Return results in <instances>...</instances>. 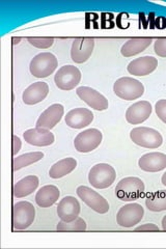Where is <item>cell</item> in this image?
<instances>
[{
  "instance_id": "obj_16",
  "label": "cell",
  "mask_w": 166,
  "mask_h": 249,
  "mask_svg": "<svg viewBox=\"0 0 166 249\" xmlns=\"http://www.w3.org/2000/svg\"><path fill=\"white\" fill-rule=\"evenodd\" d=\"M23 138L28 144L34 146H49L54 143L55 137L52 132L44 128H33L23 133Z\"/></svg>"
},
{
  "instance_id": "obj_18",
  "label": "cell",
  "mask_w": 166,
  "mask_h": 249,
  "mask_svg": "<svg viewBox=\"0 0 166 249\" xmlns=\"http://www.w3.org/2000/svg\"><path fill=\"white\" fill-rule=\"evenodd\" d=\"M80 211V204L74 196H66L58 202L57 215L62 221L71 222L75 220L79 217Z\"/></svg>"
},
{
  "instance_id": "obj_23",
  "label": "cell",
  "mask_w": 166,
  "mask_h": 249,
  "mask_svg": "<svg viewBox=\"0 0 166 249\" xmlns=\"http://www.w3.org/2000/svg\"><path fill=\"white\" fill-rule=\"evenodd\" d=\"M39 180L37 176H27L16 183L13 187V194L15 197L22 198L28 196L37 189Z\"/></svg>"
},
{
  "instance_id": "obj_22",
  "label": "cell",
  "mask_w": 166,
  "mask_h": 249,
  "mask_svg": "<svg viewBox=\"0 0 166 249\" xmlns=\"http://www.w3.org/2000/svg\"><path fill=\"white\" fill-rule=\"evenodd\" d=\"M60 191L56 186L46 185L37 192L36 202L41 208H49L59 199Z\"/></svg>"
},
{
  "instance_id": "obj_28",
  "label": "cell",
  "mask_w": 166,
  "mask_h": 249,
  "mask_svg": "<svg viewBox=\"0 0 166 249\" xmlns=\"http://www.w3.org/2000/svg\"><path fill=\"white\" fill-rule=\"evenodd\" d=\"M27 41L38 49H48L54 44V38L52 37H28Z\"/></svg>"
},
{
  "instance_id": "obj_26",
  "label": "cell",
  "mask_w": 166,
  "mask_h": 249,
  "mask_svg": "<svg viewBox=\"0 0 166 249\" xmlns=\"http://www.w3.org/2000/svg\"><path fill=\"white\" fill-rule=\"evenodd\" d=\"M44 158V153L42 152H33L26 153L15 157L13 160V169L14 171H18L28 165L34 164Z\"/></svg>"
},
{
  "instance_id": "obj_15",
  "label": "cell",
  "mask_w": 166,
  "mask_h": 249,
  "mask_svg": "<svg viewBox=\"0 0 166 249\" xmlns=\"http://www.w3.org/2000/svg\"><path fill=\"white\" fill-rule=\"evenodd\" d=\"M153 111L152 104L148 101H138L126 111V121L131 124H139L146 122Z\"/></svg>"
},
{
  "instance_id": "obj_32",
  "label": "cell",
  "mask_w": 166,
  "mask_h": 249,
  "mask_svg": "<svg viewBox=\"0 0 166 249\" xmlns=\"http://www.w3.org/2000/svg\"><path fill=\"white\" fill-rule=\"evenodd\" d=\"M136 231H159V228L157 227L156 224L154 223H146V224H142L139 225L135 229Z\"/></svg>"
},
{
  "instance_id": "obj_19",
  "label": "cell",
  "mask_w": 166,
  "mask_h": 249,
  "mask_svg": "<svg viewBox=\"0 0 166 249\" xmlns=\"http://www.w3.org/2000/svg\"><path fill=\"white\" fill-rule=\"evenodd\" d=\"M49 93L48 84L43 81L35 82L23 91L22 100L26 105H36L41 103Z\"/></svg>"
},
{
  "instance_id": "obj_11",
  "label": "cell",
  "mask_w": 166,
  "mask_h": 249,
  "mask_svg": "<svg viewBox=\"0 0 166 249\" xmlns=\"http://www.w3.org/2000/svg\"><path fill=\"white\" fill-rule=\"evenodd\" d=\"M94 48V40L92 37H77L71 48V58L75 64H83L88 61Z\"/></svg>"
},
{
  "instance_id": "obj_20",
  "label": "cell",
  "mask_w": 166,
  "mask_h": 249,
  "mask_svg": "<svg viewBox=\"0 0 166 249\" xmlns=\"http://www.w3.org/2000/svg\"><path fill=\"white\" fill-rule=\"evenodd\" d=\"M158 67V59L154 56H142L132 60L127 67L128 72L133 76H148Z\"/></svg>"
},
{
  "instance_id": "obj_9",
  "label": "cell",
  "mask_w": 166,
  "mask_h": 249,
  "mask_svg": "<svg viewBox=\"0 0 166 249\" xmlns=\"http://www.w3.org/2000/svg\"><path fill=\"white\" fill-rule=\"evenodd\" d=\"M76 192L79 198L85 202L94 212L99 214H106L109 211V202L100 193L92 190L90 187L83 185L79 186Z\"/></svg>"
},
{
  "instance_id": "obj_5",
  "label": "cell",
  "mask_w": 166,
  "mask_h": 249,
  "mask_svg": "<svg viewBox=\"0 0 166 249\" xmlns=\"http://www.w3.org/2000/svg\"><path fill=\"white\" fill-rule=\"evenodd\" d=\"M132 142L145 149H158L163 143V137L158 130L148 127H137L131 130Z\"/></svg>"
},
{
  "instance_id": "obj_6",
  "label": "cell",
  "mask_w": 166,
  "mask_h": 249,
  "mask_svg": "<svg viewBox=\"0 0 166 249\" xmlns=\"http://www.w3.org/2000/svg\"><path fill=\"white\" fill-rule=\"evenodd\" d=\"M36 219V208L29 201H18L13 207V228L17 231L28 229Z\"/></svg>"
},
{
  "instance_id": "obj_25",
  "label": "cell",
  "mask_w": 166,
  "mask_h": 249,
  "mask_svg": "<svg viewBox=\"0 0 166 249\" xmlns=\"http://www.w3.org/2000/svg\"><path fill=\"white\" fill-rule=\"evenodd\" d=\"M146 206L152 212L166 211V191L161 190L148 194Z\"/></svg>"
},
{
  "instance_id": "obj_7",
  "label": "cell",
  "mask_w": 166,
  "mask_h": 249,
  "mask_svg": "<svg viewBox=\"0 0 166 249\" xmlns=\"http://www.w3.org/2000/svg\"><path fill=\"white\" fill-rule=\"evenodd\" d=\"M145 216V209L137 202L123 206L116 214V222L121 228L131 229L137 225Z\"/></svg>"
},
{
  "instance_id": "obj_3",
  "label": "cell",
  "mask_w": 166,
  "mask_h": 249,
  "mask_svg": "<svg viewBox=\"0 0 166 249\" xmlns=\"http://www.w3.org/2000/svg\"><path fill=\"white\" fill-rule=\"evenodd\" d=\"M113 91L118 98L133 101L144 96L145 87L139 80L132 77H122L114 82Z\"/></svg>"
},
{
  "instance_id": "obj_8",
  "label": "cell",
  "mask_w": 166,
  "mask_h": 249,
  "mask_svg": "<svg viewBox=\"0 0 166 249\" xmlns=\"http://www.w3.org/2000/svg\"><path fill=\"white\" fill-rule=\"evenodd\" d=\"M81 80V72L77 67L67 65L61 67L54 76L56 87L61 90H72Z\"/></svg>"
},
{
  "instance_id": "obj_1",
  "label": "cell",
  "mask_w": 166,
  "mask_h": 249,
  "mask_svg": "<svg viewBox=\"0 0 166 249\" xmlns=\"http://www.w3.org/2000/svg\"><path fill=\"white\" fill-rule=\"evenodd\" d=\"M146 186L144 181L136 177H128L117 183L115 194L120 200L134 201L144 196Z\"/></svg>"
},
{
  "instance_id": "obj_33",
  "label": "cell",
  "mask_w": 166,
  "mask_h": 249,
  "mask_svg": "<svg viewBox=\"0 0 166 249\" xmlns=\"http://www.w3.org/2000/svg\"><path fill=\"white\" fill-rule=\"evenodd\" d=\"M161 224H162V230H163V231H166V215L162 218Z\"/></svg>"
},
{
  "instance_id": "obj_31",
  "label": "cell",
  "mask_w": 166,
  "mask_h": 249,
  "mask_svg": "<svg viewBox=\"0 0 166 249\" xmlns=\"http://www.w3.org/2000/svg\"><path fill=\"white\" fill-rule=\"evenodd\" d=\"M22 146L21 139L17 135H13V155L17 156Z\"/></svg>"
},
{
  "instance_id": "obj_4",
  "label": "cell",
  "mask_w": 166,
  "mask_h": 249,
  "mask_svg": "<svg viewBox=\"0 0 166 249\" xmlns=\"http://www.w3.org/2000/svg\"><path fill=\"white\" fill-rule=\"evenodd\" d=\"M58 66L56 56L51 52L38 53L30 61L29 70L36 78H46L53 74Z\"/></svg>"
},
{
  "instance_id": "obj_13",
  "label": "cell",
  "mask_w": 166,
  "mask_h": 249,
  "mask_svg": "<svg viewBox=\"0 0 166 249\" xmlns=\"http://www.w3.org/2000/svg\"><path fill=\"white\" fill-rule=\"evenodd\" d=\"M64 114H65L64 106L59 103L52 104L38 116L36 126L37 128L51 130L61 121Z\"/></svg>"
},
{
  "instance_id": "obj_30",
  "label": "cell",
  "mask_w": 166,
  "mask_h": 249,
  "mask_svg": "<svg viewBox=\"0 0 166 249\" xmlns=\"http://www.w3.org/2000/svg\"><path fill=\"white\" fill-rule=\"evenodd\" d=\"M155 111L158 118H159L164 124H166V100H159L155 105Z\"/></svg>"
},
{
  "instance_id": "obj_34",
  "label": "cell",
  "mask_w": 166,
  "mask_h": 249,
  "mask_svg": "<svg viewBox=\"0 0 166 249\" xmlns=\"http://www.w3.org/2000/svg\"><path fill=\"white\" fill-rule=\"evenodd\" d=\"M161 182H162V184L166 187V171L165 173L162 175V178H161Z\"/></svg>"
},
{
  "instance_id": "obj_24",
  "label": "cell",
  "mask_w": 166,
  "mask_h": 249,
  "mask_svg": "<svg viewBox=\"0 0 166 249\" xmlns=\"http://www.w3.org/2000/svg\"><path fill=\"white\" fill-rule=\"evenodd\" d=\"M77 167V160L72 157L61 159L53 164L49 170V177L54 180L64 178L67 175L72 173Z\"/></svg>"
},
{
  "instance_id": "obj_17",
  "label": "cell",
  "mask_w": 166,
  "mask_h": 249,
  "mask_svg": "<svg viewBox=\"0 0 166 249\" xmlns=\"http://www.w3.org/2000/svg\"><path fill=\"white\" fill-rule=\"evenodd\" d=\"M138 166L147 173H159L166 168V155L160 152L145 154L139 158Z\"/></svg>"
},
{
  "instance_id": "obj_14",
  "label": "cell",
  "mask_w": 166,
  "mask_h": 249,
  "mask_svg": "<svg viewBox=\"0 0 166 249\" xmlns=\"http://www.w3.org/2000/svg\"><path fill=\"white\" fill-rule=\"evenodd\" d=\"M93 113L92 110L84 107H78L70 110L65 116L67 126L72 129H83L90 126L93 121Z\"/></svg>"
},
{
  "instance_id": "obj_10",
  "label": "cell",
  "mask_w": 166,
  "mask_h": 249,
  "mask_svg": "<svg viewBox=\"0 0 166 249\" xmlns=\"http://www.w3.org/2000/svg\"><path fill=\"white\" fill-rule=\"evenodd\" d=\"M103 139L102 132L98 129H88L79 133L74 140L75 150L79 153H91L101 144Z\"/></svg>"
},
{
  "instance_id": "obj_27",
  "label": "cell",
  "mask_w": 166,
  "mask_h": 249,
  "mask_svg": "<svg viewBox=\"0 0 166 249\" xmlns=\"http://www.w3.org/2000/svg\"><path fill=\"white\" fill-rule=\"evenodd\" d=\"M88 229V224H86L85 220L81 217L76 218L75 220L71 221V222H66V221H59L58 224L56 225V230L57 231H85Z\"/></svg>"
},
{
  "instance_id": "obj_12",
  "label": "cell",
  "mask_w": 166,
  "mask_h": 249,
  "mask_svg": "<svg viewBox=\"0 0 166 249\" xmlns=\"http://www.w3.org/2000/svg\"><path fill=\"white\" fill-rule=\"evenodd\" d=\"M76 93L83 102H85L91 108L94 109V110L104 111L107 110L109 107L108 100L98 90L92 88L80 87L76 89Z\"/></svg>"
},
{
  "instance_id": "obj_21",
  "label": "cell",
  "mask_w": 166,
  "mask_h": 249,
  "mask_svg": "<svg viewBox=\"0 0 166 249\" xmlns=\"http://www.w3.org/2000/svg\"><path fill=\"white\" fill-rule=\"evenodd\" d=\"M153 42L152 37H133L126 42L121 48L122 55L125 57H131L144 52Z\"/></svg>"
},
{
  "instance_id": "obj_2",
  "label": "cell",
  "mask_w": 166,
  "mask_h": 249,
  "mask_svg": "<svg viewBox=\"0 0 166 249\" xmlns=\"http://www.w3.org/2000/svg\"><path fill=\"white\" fill-rule=\"evenodd\" d=\"M116 178L115 169L108 163H98L89 173V182L96 189H106Z\"/></svg>"
},
{
  "instance_id": "obj_29",
  "label": "cell",
  "mask_w": 166,
  "mask_h": 249,
  "mask_svg": "<svg viewBox=\"0 0 166 249\" xmlns=\"http://www.w3.org/2000/svg\"><path fill=\"white\" fill-rule=\"evenodd\" d=\"M154 50L158 56L166 57V37L157 38L154 44Z\"/></svg>"
}]
</instances>
